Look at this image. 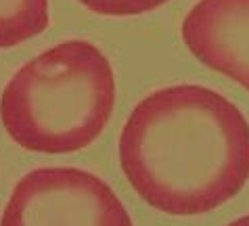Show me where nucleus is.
Segmentation results:
<instances>
[{"label":"nucleus","mask_w":249,"mask_h":226,"mask_svg":"<svg viewBox=\"0 0 249 226\" xmlns=\"http://www.w3.org/2000/svg\"><path fill=\"white\" fill-rule=\"evenodd\" d=\"M120 166L151 208L170 216L207 214L249 180V122L212 88H159L124 124Z\"/></svg>","instance_id":"obj_1"},{"label":"nucleus","mask_w":249,"mask_h":226,"mask_svg":"<svg viewBox=\"0 0 249 226\" xmlns=\"http://www.w3.org/2000/svg\"><path fill=\"white\" fill-rule=\"evenodd\" d=\"M115 107V73L88 40H67L19 67L0 97V122L19 147L73 153L92 145Z\"/></svg>","instance_id":"obj_2"},{"label":"nucleus","mask_w":249,"mask_h":226,"mask_svg":"<svg viewBox=\"0 0 249 226\" xmlns=\"http://www.w3.org/2000/svg\"><path fill=\"white\" fill-rule=\"evenodd\" d=\"M0 226H134L105 180L78 168H38L15 184Z\"/></svg>","instance_id":"obj_3"},{"label":"nucleus","mask_w":249,"mask_h":226,"mask_svg":"<svg viewBox=\"0 0 249 226\" xmlns=\"http://www.w3.org/2000/svg\"><path fill=\"white\" fill-rule=\"evenodd\" d=\"M180 34L199 63L249 92V0H199Z\"/></svg>","instance_id":"obj_4"},{"label":"nucleus","mask_w":249,"mask_h":226,"mask_svg":"<svg viewBox=\"0 0 249 226\" xmlns=\"http://www.w3.org/2000/svg\"><path fill=\"white\" fill-rule=\"evenodd\" d=\"M48 23V0H0V49H13L40 36Z\"/></svg>","instance_id":"obj_5"},{"label":"nucleus","mask_w":249,"mask_h":226,"mask_svg":"<svg viewBox=\"0 0 249 226\" xmlns=\"http://www.w3.org/2000/svg\"><path fill=\"white\" fill-rule=\"evenodd\" d=\"M78 2L105 17H128L155 11L170 0H78Z\"/></svg>","instance_id":"obj_6"},{"label":"nucleus","mask_w":249,"mask_h":226,"mask_svg":"<svg viewBox=\"0 0 249 226\" xmlns=\"http://www.w3.org/2000/svg\"><path fill=\"white\" fill-rule=\"evenodd\" d=\"M226 226H249V214L237 218V220H232L231 224H226Z\"/></svg>","instance_id":"obj_7"}]
</instances>
